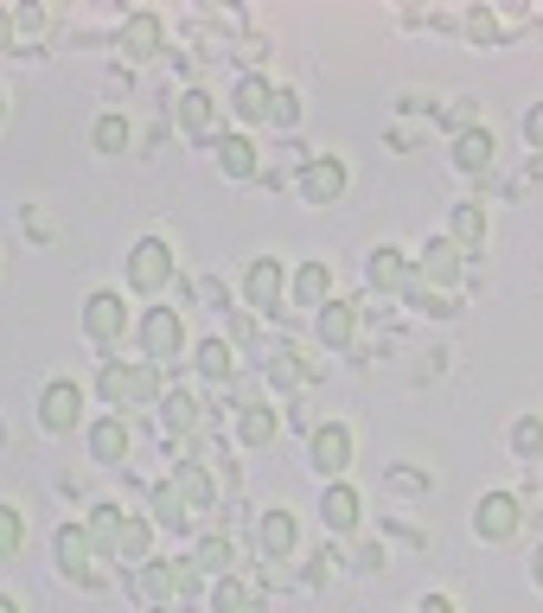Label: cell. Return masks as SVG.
Wrapping results in <instances>:
<instances>
[{
	"label": "cell",
	"instance_id": "2",
	"mask_svg": "<svg viewBox=\"0 0 543 613\" xmlns=\"http://www.w3.org/2000/svg\"><path fill=\"white\" fill-rule=\"evenodd\" d=\"M192 582H199L192 562H141V569H134L141 601H180V594H192Z\"/></svg>",
	"mask_w": 543,
	"mask_h": 613
},
{
	"label": "cell",
	"instance_id": "27",
	"mask_svg": "<svg viewBox=\"0 0 543 613\" xmlns=\"http://www.w3.org/2000/svg\"><path fill=\"white\" fill-rule=\"evenodd\" d=\"M454 160H461V173H486L492 167V134L486 128H466L461 141H454Z\"/></svg>",
	"mask_w": 543,
	"mask_h": 613
},
{
	"label": "cell",
	"instance_id": "5",
	"mask_svg": "<svg viewBox=\"0 0 543 613\" xmlns=\"http://www.w3.org/2000/svg\"><path fill=\"white\" fill-rule=\"evenodd\" d=\"M83 332H90V339H97V345H115V339H122V332H129V306H122V294H90V301H83Z\"/></svg>",
	"mask_w": 543,
	"mask_h": 613
},
{
	"label": "cell",
	"instance_id": "21",
	"mask_svg": "<svg viewBox=\"0 0 543 613\" xmlns=\"http://www.w3.org/2000/svg\"><path fill=\"white\" fill-rule=\"evenodd\" d=\"M320 517H326V531H352V524H359V492L333 480L326 499H320Z\"/></svg>",
	"mask_w": 543,
	"mask_h": 613
},
{
	"label": "cell",
	"instance_id": "37",
	"mask_svg": "<svg viewBox=\"0 0 543 613\" xmlns=\"http://www.w3.org/2000/svg\"><path fill=\"white\" fill-rule=\"evenodd\" d=\"M154 505H160V517H167V524H180V517H185V505L173 499V485H160V492H154Z\"/></svg>",
	"mask_w": 543,
	"mask_h": 613
},
{
	"label": "cell",
	"instance_id": "20",
	"mask_svg": "<svg viewBox=\"0 0 543 613\" xmlns=\"http://www.w3.org/2000/svg\"><path fill=\"white\" fill-rule=\"evenodd\" d=\"M90 550H97V543H90L83 524H64V531H58V569H64V575H90Z\"/></svg>",
	"mask_w": 543,
	"mask_h": 613
},
{
	"label": "cell",
	"instance_id": "38",
	"mask_svg": "<svg viewBox=\"0 0 543 613\" xmlns=\"http://www.w3.org/2000/svg\"><path fill=\"white\" fill-rule=\"evenodd\" d=\"M524 141H531V148H543V102H531V109H524Z\"/></svg>",
	"mask_w": 543,
	"mask_h": 613
},
{
	"label": "cell",
	"instance_id": "18",
	"mask_svg": "<svg viewBox=\"0 0 543 613\" xmlns=\"http://www.w3.org/2000/svg\"><path fill=\"white\" fill-rule=\"evenodd\" d=\"M90 454L115 466V460L129 454V422H122V415H103V422H90Z\"/></svg>",
	"mask_w": 543,
	"mask_h": 613
},
{
	"label": "cell",
	"instance_id": "25",
	"mask_svg": "<svg viewBox=\"0 0 543 613\" xmlns=\"http://www.w3.org/2000/svg\"><path fill=\"white\" fill-rule=\"evenodd\" d=\"M448 237H454L461 250H480V243H486V211H480V204H454V218H448Z\"/></svg>",
	"mask_w": 543,
	"mask_h": 613
},
{
	"label": "cell",
	"instance_id": "9",
	"mask_svg": "<svg viewBox=\"0 0 543 613\" xmlns=\"http://www.w3.org/2000/svg\"><path fill=\"white\" fill-rule=\"evenodd\" d=\"M78 415H83V390L78 383H46V396H39V422H46V429L52 434H71L78 429Z\"/></svg>",
	"mask_w": 543,
	"mask_h": 613
},
{
	"label": "cell",
	"instance_id": "10",
	"mask_svg": "<svg viewBox=\"0 0 543 613\" xmlns=\"http://www.w3.org/2000/svg\"><path fill=\"white\" fill-rule=\"evenodd\" d=\"M461 243H454V237H435V243H429V250L415 255V288H422V281H435V288H448V281H461Z\"/></svg>",
	"mask_w": 543,
	"mask_h": 613
},
{
	"label": "cell",
	"instance_id": "16",
	"mask_svg": "<svg viewBox=\"0 0 543 613\" xmlns=\"http://www.w3.org/2000/svg\"><path fill=\"white\" fill-rule=\"evenodd\" d=\"M160 46H167V26H160L154 13H129V20H122V51H129V58H154Z\"/></svg>",
	"mask_w": 543,
	"mask_h": 613
},
{
	"label": "cell",
	"instance_id": "22",
	"mask_svg": "<svg viewBox=\"0 0 543 613\" xmlns=\"http://www.w3.org/2000/svg\"><path fill=\"white\" fill-rule=\"evenodd\" d=\"M148 550H154V524H148V517H122V531H115V556L141 569Z\"/></svg>",
	"mask_w": 543,
	"mask_h": 613
},
{
	"label": "cell",
	"instance_id": "6",
	"mask_svg": "<svg viewBox=\"0 0 543 613\" xmlns=\"http://www.w3.org/2000/svg\"><path fill=\"white\" fill-rule=\"evenodd\" d=\"M313 473H320V480H339V473H345V466H352V429H345V422H326V429H313Z\"/></svg>",
	"mask_w": 543,
	"mask_h": 613
},
{
	"label": "cell",
	"instance_id": "3",
	"mask_svg": "<svg viewBox=\"0 0 543 613\" xmlns=\"http://www.w3.org/2000/svg\"><path fill=\"white\" fill-rule=\"evenodd\" d=\"M141 352L154 358V364H173L185 352V326L173 306H148V320H141Z\"/></svg>",
	"mask_w": 543,
	"mask_h": 613
},
{
	"label": "cell",
	"instance_id": "30",
	"mask_svg": "<svg viewBox=\"0 0 543 613\" xmlns=\"http://www.w3.org/2000/svg\"><path fill=\"white\" fill-rule=\"evenodd\" d=\"M192 569H199V575H231V543H224V536H211V543H199V556H192Z\"/></svg>",
	"mask_w": 543,
	"mask_h": 613
},
{
	"label": "cell",
	"instance_id": "26",
	"mask_svg": "<svg viewBox=\"0 0 543 613\" xmlns=\"http://www.w3.org/2000/svg\"><path fill=\"white\" fill-rule=\"evenodd\" d=\"M218 167H224L231 179L257 173V148H250V134H224V141H218Z\"/></svg>",
	"mask_w": 543,
	"mask_h": 613
},
{
	"label": "cell",
	"instance_id": "40",
	"mask_svg": "<svg viewBox=\"0 0 543 613\" xmlns=\"http://www.w3.org/2000/svg\"><path fill=\"white\" fill-rule=\"evenodd\" d=\"M39 26H46V13H39V7H20V13H13V32H39Z\"/></svg>",
	"mask_w": 543,
	"mask_h": 613
},
{
	"label": "cell",
	"instance_id": "29",
	"mask_svg": "<svg viewBox=\"0 0 543 613\" xmlns=\"http://www.w3.org/2000/svg\"><path fill=\"white\" fill-rule=\"evenodd\" d=\"M20 543H27V517H20L13 505H0V562L20 556Z\"/></svg>",
	"mask_w": 543,
	"mask_h": 613
},
{
	"label": "cell",
	"instance_id": "44",
	"mask_svg": "<svg viewBox=\"0 0 543 613\" xmlns=\"http://www.w3.org/2000/svg\"><path fill=\"white\" fill-rule=\"evenodd\" d=\"M0 613H20V601H7V594H0Z\"/></svg>",
	"mask_w": 543,
	"mask_h": 613
},
{
	"label": "cell",
	"instance_id": "13",
	"mask_svg": "<svg viewBox=\"0 0 543 613\" xmlns=\"http://www.w3.org/2000/svg\"><path fill=\"white\" fill-rule=\"evenodd\" d=\"M313 332H320V345H352V332H359V306L352 301H326L320 313H313Z\"/></svg>",
	"mask_w": 543,
	"mask_h": 613
},
{
	"label": "cell",
	"instance_id": "28",
	"mask_svg": "<svg viewBox=\"0 0 543 613\" xmlns=\"http://www.w3.org/2000/svg\"><path fill=\"white\" fill-rule=\"evenodd\" d=\"M83 531H90V543H97L103 556H115V531H122V511H115V505H97V517H90Z\"/></svg>",
	"mask_w": 543,
	"mask_h": 613
},
{
	"label": "cell",
	"instance_id": "11",
	"mask_svg": "<svg viewBox=\"0 0 543 613\" xmlns=\"http://www.w3.org/2000/svg\"><path fill=\"white\" fill-rule=\"evenodd\" d=\"M301 192H308V204H333L345 192V167H339L333 153H313L308 167H301Z\"/></svg>",
	"mask_w": 543,
	"mask_h": 613
},
{
	"label": "cell",
	"instance_id": "15",
	"mask_svg": "<svg viewBox=\"0 0 543 613\" xmlns=\"http://www.w3.org/2000/svg\"><path fill=\"white\" fill-rule=\"evenodd\" d=\"M288 288H294V306H313V313H320V306L333 301V269H326V262H301Z\"/></svg>",
	"mask_w": 543,
	"mask_h": 613
},
{
	"label": "cell",
	"instance_id": "31",
	"mask_svg": "<svg viewBox=\"0 0 543 613\" xmlns=\"http://www.w3.org/2000/svg\"><path fill=\"white\" fill-rule=\"evenodd\" d=\"M231 364H237V352L224 339H205V345H199V371H205V378H231Z\"/></svg>",
	"mask_w": 543,
	"mask_h": 613
},
{
	"label": "cell",
	"instance_id": "39",
	"mask_svg": "<svg viewBox=\"0 0 543 613\" xmlns=\"http://www.w3.org/2000/svg\"><path fill=\"white\" fill-rule=\"evenodd\" d=\"M269 378H275V383H294V378H301V364H294V352H282V358H275V364H269Z\"/></svg>",
	"mask_w": 543,
	"mask_h": 613
},
{
	"label": "cell",
	"instance_id": "36",
	"mask_svg": "<svg viewBox=\"0 0 543 613\" xmlns=\"http://www.w3.org/2000/svg\"><path fill=\"white\" fill-rule=\"evenodd\" d=\"M294 115H301V102L288 97V90H275V102H269V122H275V128H294Z\"/></svg>",
	"mask_w": 543,
	"mask_h": 613
},
{
	"label": "cell",
	"instance_id": "32",
	"mask_svg": "<svg viewBox=\"0 0 543 613\" xmlns=\"http://www.w3.org/2000/svg\"><path fill=\"white\" fill-rule=\"evenodd\" d=\"M90 134H97V148H103V153L129 148V122H122V115H97V128H90Z\"/></svg>",
	"mask_w": 543,
	"mask_h": 613
},
{
	"label": "cell",
	"instance_id": "24",
	"mask_svg": "<svg viewBox=\"0 0 543 613\" xmlns=\"http://www.w3.org/2000/svg\"><path fill=\"white\" fill-rule=\"evenodd\" d=\"M180 128H185V134H199V141H205L211 128H218V102H211L205 90H185V97H180Z\"/></svg>",
	"mask_w": 543,
	"mask_h": 613
},
{
	"label": "cell",
	"instance_id": "4",
	"mask_svg": "<svg viewBox=\"0 0 543 613\" xmlns=\"http://www.w3.org/2000/svg\"><path fill=\"white\" fill-rule=\"evenodd\" d=\"M129 281L141 288V294H160L167 281H173V250L160 243V237H141L129 250Z\"/></svg>",
	"mask_w": 543,
	"mask_h": 613
},
{
	"label": "cell",
	"instance_id": "23",
	"mask_svg": "<svg viewBox=\"0 0 543 613\" xmlns=\"http://www.w3.org/2000/svg\"><path fill=\"white\" fill-rule=\"evenodd\" d=\"M275 429H282V422H275V409H262V403H250L243 415H237V441H243V448H269Z\"/></svg>",
	"mask_w": 543,
	"mask_h": 613
},
{
	"label": "cell",
	"instance_id": "14",
	"mask_svg": "<svg viewBox=\"0 0 543 613\" xmlns=\"http://www.w3.org/2000/svg\"><path fill=\"white\" fill-rule=\"evenodd\" d=\"M364 281H371V288H378V294H390V288H410V255L403 250H371L364 255Z\"/></svg>",
	"mask_w": 543,
	"mask_h": 613
},
{
	"label": "cell",
	"instance_id": "33",
	"mask_svg": "<svg viewBox=\"0 0 543 613\" xmlns=\"http://www.w3.org/2000/svg\"><path fill=\"white\" fill-rule=\"evenodd\" d=\"M160 422H167V429H199V403H192V396H167V409H160Z\"/></svg>",
	"mask_w": 543,
	"mask_h": 613
},
{
	"label": "cell",
	"instance_id": "7",
	"mask_svg": "<svg viewBox=\"0 0 543 613\" xmlns=\"http://www.w3.org/2000/svg\"><path fill=\"white\" fill-rule=\"evenodd\" d=\"M243 294H250L257 313H275L282 294H288V269L275 262V255H257V262H250V275H243Z\"/></svg>",
	"mask_w": 543,
	"mask_h": 613
},
{
	"label": "cell",
	"instance_id": "42",
	"mask_svg": "<svg viewBox=\"0 0 543 613\" xmlns=\"http://www.w3.org/2000/svg\"><path fill=\"white\" fill-rule=\"evenodd\" d=\"M13 46V13H0V51Z\"/></svg>",
	"mask_w": 543,
	"mask_h": 613
},
{
	"label": "cell",
	"instance_id": "19",
	"mask_svg": "<svg viewBox=\"0 0 543 613\" xmlns=\"http://www.w3.org/2000/svg\"><path fill=\"white\" fill-rule=\"evenodd\" d=\"M257 543H262V556H269V562H282L288 550H294V517H288V511H262Z\"/></svg>",
	"mask_w": 543,
	"mask_h": 613
},
{
	"label": "cell",
	"instance_id": "12",
	"mask_svg": "<svg viewBox=\"0 0 543 613\" xmlns=\"http://www.w3.org/2000/svg\"><path fill=\"white\" fill-rule=\"evenodd\" d=\"M173 499H180L185 511H211V499H218V485H211L205 460H180V473H173Z\"/></svg>",
	"mask_w": 543,
	"mask_h": 613
},
{
	"label": "cell",
	"instance_id": "43",
	"mask_svg": "<svg viewBox=\"0 0 543 613\" xmlns=\"http://www.w3.org/2000/svg\"><path fill=\"white\" fill-rule=\"evenodd\" d=\"M531 582L543 587V550H537V556H531Z\"/></svg>",
	"mask_w": 543,
	"mask_h": 613
},
{
	"label": "cell",
	"instance_id": "41",
	"mask_svg": "<svg viewBox=\"0 0 543 613\" xmlns=\"http://www.w3.org/2000/svg\"><path fill=\"white\" fill-rule=\"evenodd\" d=\"M415 613H454V601H448V594H422V607Z\"/></svg>",
	"mask_w": 543,
	"mask_h": 613
},
{
	"label": "cell",
	"instance_id": "8",
	"mask_svg": "<svg viewBox=\"0 0 543 613\" xmlns=\"http://www.w3.org/2000/svg\"><path fill=\"white\" fill-rule=\"evenodd\" d=\"M517 517H524V505H517L512 492H486V499L473 505V531L486 536V543H505V536L517 531Z\"/></svg>",
	"mask_w": 543,
	"mask_h": 613
},
{
	"label": "cell",
	"instance_id": "34",
	"mask_svg": "<svg viewBox=\"0 0 543 613\" xmlns=\"http://www.w3.org/2000/svg\"><path fill=\"white\" fill-rule=\"evenodd\" d=\"M243 601H250V594H243V582L218 575V587H211V607H218V613H243Z\"/></svg>",
	"mask_w": 543,
	"mask_h": 613
},
{
	"label": "cell",
	"instance_id": "17",
	"mask_svg": "<svg viewBox=\"0 0 543 613\" xmlns=\"http://www.w3.org/2000/svg\"><path fill=\"white\" fill-rule=\"evenodd\" d=\"M269 102H275L269 77H243V83L231 90V109L243 115V122H269Z\"/></svg>",
	"mask_w": 543,
	"mask_h": 613
},
{
	"label": "cell",
	"instance_id": "45",
	"mask_svg": "<svg viewBox=\"0 0 543 613\" xmlns=\"http://www.w3.org/2000/svg\"><path fill=\"white\" fill-rule=\"evenodd\" d=\"M0 122H7V97H0Z\"/></svg>",
	"mask_w": 543,
	"mask_h": 613
},
{
	"label": "cell",
	"instance_id": "1",
	"mask_svg": "<svg viewBox=\"0 0 543 613\" xmlns=\"http://www.w3.org/2000/svg\"><path fill=\"white\" fill-rule=\"evenodd\" d=\"M97 390H103L109 409H141L160 396V364L154 358H141V364H122V358H109L103 371H97Z\"/></svg>",
	"mask_w": 543,
	"mask_h": 613
},
{
	"label": "cell",
	"instance_id": "35",
	"mask_svg": "<svg viewBox=\"0 0 543 613\" xmlns=\"http://www.w3.org/2000/svg\"><path fill=\"white\" fill-rule=\"evenodd\" d=\"M512 448H517V454H524V460H531V454H537V448H543V422H537V415H524V422H517V429H512Z\"/></svg>",
	"mask_w": 543,
	"mask_h": 613
}]
</instances>
